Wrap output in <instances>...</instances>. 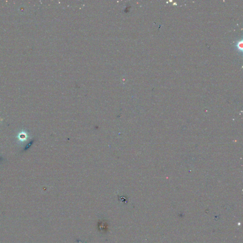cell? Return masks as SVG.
I'll return each mask as SVG.
<instances>
[{"instance_id":"6da1fadb","label":"cell","mask_w":243,"mask_h":243,"mask_svg":"<svg viewBox=\"0 0 243 243\" xmlns=\"http://www.w3.org/2000/svg\"><path fill=\"white\" fill-rule=\"evenodd\" d=\"M17 138L20 142L24 143L27 141V139L29 138V136L27 134V132L22 131L18 134Z\"/></svg>"},{"instance_id":"7a4b0ae2","label":"cell","mask_w":243,"mask_h":243,"mask_svg":"<svg viewBox=\"0 0 243 243\" xmlns=\"http://www.w3.org/2000/svg\"><path fill=\"white\" fill-rule=\"evenodd\" d=\"M236 47L239 51H243V39L239 41L236 44Z\"/></svg>"}]
</instances>
